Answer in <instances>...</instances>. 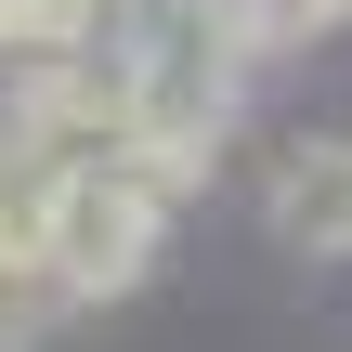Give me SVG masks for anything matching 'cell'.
Returning a JSON list of instances; mask_svg holds the SVG:
<instances>
[{"label":"cell","mask_w":352,"mask_h":352,"mask_svg":"<svg viewBox=\"0 0 352 352\" xmlns=\"http://www.w3.org/2000/svg\"><path fill=\"white\" fill-rule=\"evenodd\" d=\"M104 39L144 78V118L170 144H222L235 104H248V78H261V52H274L261 0H118Z\"/></svg>","instance_id":"cell-1"},{"label":"cell","mask_w":352,"mask_h":352,"mask_svg":"<svg viewBox=\"0 0 352 352\" xmlns=\"http://www.w3.org/2000/svg\"><path fill=\"white\" fill-rule=\"evenodd\" d=\"M170 222H183V209H170L131 157H52V235H39V261H52L65 300L91 314V300H131V287L157 274Z\"/></svg>","instance_id":"cell-2"},{"label":"cell","mask_w":352,"mask_h":352,"mask_svg":"<svg viewBox=\"0 0 352 352\" xmlns=\"http://www.w3.org/2000/svg\"><path fill=\"white\" fill-rule=\"evenodd\" d=\"M274 235L314 261H352V144H300L274 170Z\"/></svg>","instance_id":"cell-3"},{"label":"cell","mask_w":352,"mask_h":352,"mask_svg":"<svg viewBox=\"0 0 352 352\" xmlns=\"http://www.w3.org/2000/svg\"><path fill=\"white\" fill-rule=\"evenodd\" d=\"M65 314H78V300H65V274H52V261H13V248H0V352H39L52 327H65Z\"/></svg>","instance_id":"cell-4"},{"label":"cell","mask_w":352,"mask_h":352,"mask_svg":"<svg viewBox=\"0 0 352 352\" xmlns=\"http://www.w3.org/2000/svg\"><path fill=\"white\" fill-rule=\"evenodd\" d=\"M13 157H26V131H13V91H0V183H13Z\"/></svg>","instance_id":"cell-5"}]
</instances>
